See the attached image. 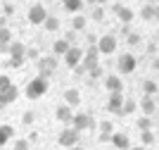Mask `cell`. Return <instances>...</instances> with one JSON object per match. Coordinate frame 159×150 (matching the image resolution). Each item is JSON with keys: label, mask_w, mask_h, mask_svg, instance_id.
Segmentation results:
<instances>
[{"label": "cell", "mask_w": 159, "mask_h": 150, "mask_svg": "<svg viewBox=\"0 0 159 150\" xmlns=\"http://www.w3.org/2000/svg\"><path fill=\"white\" fill-rule=\"evenodd\" d=\"M45 93H48V79L45 76L31 79L26 84V88H24V95H26L29 100H38V98H43Z\"/></svg>", "instance_id": "cell-1"}, {"label": "cell", "mask_w": 159, "mask_h": 150, "mask_svg": "<svg viewBox=\"0 0 159 150\" xmlns=\"http://www.w3.org/2000/svg\"><path fill=\"white\" fill-rule=\"evenodd\" d=\"M71 126L79 131V133H83V131H93L95 129V119H93V114H88V112H74Z\"/></svg>", "instance_id": "cell-2"}, {"label": "cell", "mask_w": 159, "mask_h": 150, "mask_svg": "<svg viewBox=\"0 0 159 150\" xmlns=\"http://www.w3.org/2000/svg\"><path fill=\"white\" fill-rule=\"evenodd\" d=\"M100 55H112L116 50V36L114 33H105V36H98V43H95Z\"/></svg>", "instance_id": "cell-3"}, {"label": "cell", "mask_w": 159, "mask_h": 150, "mask_svg": "<svg viewBox=\"0 0 159 150\" xmlns=\"http://www.w3.org/2000/svg\"><path fill=\"white\" fill-rule=\"evenodd\" d=\"M79 138L81 133L74 126H64V131H60V136H57V143L62 148H71V145H79Z\"/></svg>", "instance_id": "cell-4"}, {"label": "cell", "mask_w": 159, "mask_h": 150, "mask_svg": "<svg viewBox=\"0 0 159 150\" xmlns=\"http://www.w3.org/2000/svg\"><path fill=\"white\" fill-rule=\"evenodd\" d=\"M36 62H38V72H40L38 76H45L48 79L55 69H57V57H55V55H40Z\"/></svg>", "instance_id": "cell-5"}, {"label": "cell", "mask_w": 159, "mask_h": 150, "mask_svg": "<svg viewBox=\"0 0 159 150\" xmlns=\"http://www.w3.org/2000/svg\"><path fill=\"white\" fill-rule=\"evenodd\" d=\"M135 67H138L135 55H131V52L119 55V60H116V69H119V74H133V72H135Z\"/></svg>", "instance_id": "cell-6"}, {"label": "cell", "mask_w": 159, "mask_h": 150, "mask_svg": "<svg viewBox=\"0 0 159 150\" xmlns=\"http://www.w3.org/2000/svg\"><path fill=\"white\" fill-rule=\"evenodd\" d=\"M100 65V52H98V48L95 46H88L86 50H83V60H81V67L86 69V74L93 69V67H98Z\"/></svg>", "instance_id": "cell-7"}, {"label": "cell", "mask_w": 159, "mask_h": 150, "mask_svg": "<svg viewBox=\"0 0 159 150\" xmlns=\"http://www.w3.org/2000/svg\"><path fill=\"white\" fill-rule=\"evenodd\" d=\"M48 19V10L40 2H36V5H31V10H29V24H33V26H38V24H43V22Z\"/></svg>", "instance_id": "cell-8"}, {"label": "cell", "mask_w": 159, "mask_h": 150, "mask_svg": "<svg viewBox=\"0 0 159 150\" xmlns=\"http://www.w3.org/2000/svg\"><path fill=\"white\" fill-rule=\"evenodd\" d=\"M19 98V88L17 86H7L5 91H0V110H5V107H10V105L14 103V100Z\"/></svg>", "instance_id": "cell-9"}, {"label": "cell", "mask_w": 159, "mask_h": 150, "mask_svg": "<svg viewBox=\"0 0 159 150\" xmlns=\"http://www.w3.org/2000/svg\"><path fill=\"white\" fill-rule=\"evenodd\" d=\"M81 60H83V50L76 48V46H71L66 50V55H64V65L69 67V69H76V67L81 65Z\"/></svg>", "instance_id": "cell-10"}, {"label": "cell", "mask_w": 159, "mask_h": 150, "mask_svg": "<svg viewBox=\"0 0 159 150\" xmlns=\"http://www.w3.org/2000/svg\"><path fill=\"white\" fill-rule=\"evenodd\" d=\"M105 88L109 93H124V81H121L119 74H109L105 76Z\"/></svg>", "instance_id": "cell-11"}, {"label": "cell", "mask_w": 159, "mask_h": 150, "mask_svg": "<svg viewBox=\"0 0 159 150\" xmlns=\"http://www.w3.org/2000/svg\"><path fill=\"white\" fill-rule=\"evenodd\" d=\"M126 95L124 93H109V100H107V112H114V114H119L121 112V105H124Z\"/></svg>", "instance_id": "cell-12"}, {"label": "cell", "mask_w": 159, "mask_h": 150, "mask_svg": "<svg viewBox=\"0 0 159 150\" xmlns=\"http://www.w3.org/2000/svg\"><path fill=\"white\" fill-rule=\"evenodd\" d=\"M112 145L116 150H128V148H131V138H128V133H124V131H114V133H112Z\"/></svg>", "instance_id": "cell-13"}, {"label": "cell", "mask_w": 159, "mask_h": 150, "mask_svg": "<svg viewBox=\"0 0 159 150\" xmlns=\"http://www.w3.org/2000/svg\"><path fill=\"white\" fill-rule=\"evenodd\" d=\"M55 117L60 119L64 126H71V122H74V112H71V107H69V105H60V107L55 110Z\"/></svg>", "instance_id": "cell-14"}, {"label": "cell", "mask_w": 159, "mask_h": 150, "mask_svg": "<svg viewBox=\"0 0 159 150\" xmlns=\"http://www.w3.org/2000/svg\"><path fill=\"white\" fill-rule=\"evenodd\" d=\"M10 60H26V46L19 43V41H12L10 43Z\"/></svg>", "instance_id": "cell-15"}, {"label": "cell", "mask_w": 159, "mask_h": 150, "mask_svg": "<svg viewBox=\"0 0 159 150\" xmlns=\"http://www.w3.org/2000/svg\"><path fill=\"white\" fill-rule=\"evenodd\" d=\"M100 136H98V141L100 143H109L112 141V133H114V126H112V122H100Z\"/></svg>", "instance_id": "cell-16"}, {"label": "cell", "mask_w": 159, "mask_h": 150, "mask_svg": "<svg viewBox=\"0 0 159 150\" xmlns=\"http://www.w3.org/2000/svg\"><path fill=\"white\" fill-rule=\"evenodd\" d=\"M64 105H69V107L81 105V91L79 88H66L64 91Z\"/></svg>", "instance_id": "cell-17"}, {"label": "cell", "mask_w": 159, "mask_h": 150, "mask_svg": "<svg viewBox=\"0 0 159 150\" xmlns=\"http://www.w3.org/2000/svg\"><path fill=\"white\" fill-rule=\"evenodd\" d=\"M138 107H140V112L143 114H147V117H152V112H154V100H152V95H143V98L138 100Z\"/></svg>", "instance_id": "cell-18"}, {"label": "cell", "mask_w": 159, "mask_h": 150, "mask_svg": "<svg viewBox=\"0 0 159 150\" xmlns=\"http://www.w3.org/2000/svg\"><path fill=\"white\" fill-rule=\"evenodd\" d=\"M114 12H116V17H119L121 24H131L133 17H135L131 7H124V5H116V7H114Z\"/></svg>", "instance_id": "cell-19"}, {"label": "cell", "mask_w": 159, "mask_h": 150, "mask_svg": "<svg viewBox=\"0 0 159 150\" xmlns=\"http://www.w3.org/2000/svg\"><path fill=\"white\" fill-rule=\"evenodd\" d=\"M69 48H71V43H69L66 38H57V41L52 43V55H55V57H60V55L64 57Z\"/></svg>", "instance_id": "cell-20"}, {"label": "cell", "mask_w": 159, "mask_h": 150, "mask_svg": "<svg viewBox=\"0 0 159 150\" xmlns=\"http://www.w3.org/2000/svg\"><path fill=\"white\" fill-rule=\"evenodd\" d=\"M135 110H138V100L126 98V100H124V105H121V112H119V117H128V114H133Z\"/></svg>", "instance_id": "cell-21"}, {"label": "cell", "mask_w": 159, "mask_h": 150, "mask_svg": "<svg viewBox=\"0 0 159 150\" xmlns=\"http://www.w3.org/2000/svg\"><path fill=\"white\" fill-rule=\"evenodd\" d=\"M14 138V129L10 124H0V145H7Z\"/></svg>", "instance_id": "cell-22"}, {"label": "cell", "mask_w": 159, "mask_h": 150, "mask_svg": "<svg viewBox=\"0 0 159 150\" xmlns=\"http://www.w3.org/2000/svg\"><path fill=\"white\" fill-rule=\"evenodd\" d=\"M62 7H64L66 12H81V7H83V0H62Z\"/></svg>", "instance_id": "cell-23"}, {"label": "cell", "mask_w": 159, "mask_h": 150, "mask_svg": "<svg viewBox=\"0 0 159 150\" xmlns=\"http://www.w3.org/2000/svg\"><path fill=\"white\" fill-rule=\"evenodd\" d=\"M60 17H52V14H48V19L43 22V26H45V31H57L60 29Z\"/></svg>", "instance_id": "cell-24"}, {"label": "cell", "mask_w": 159, "mask_h": 150, "mask_svg": "<svg viewBox=\"0 0 159 150\" xmlns=\"http://www.w3.org/2000/svg\"><path fill=\"white\" fill-rule=\"evenodd\" d=\"M154 7H157V5H147V2H145V5L140 7V17H143L145 22H152L154 19Z\"/></svg>", "instance_id": "cell-25"}, {"label": "cell", "mask_w": 159, "mask_h": 150, "mask_svg": "<svg viewBox=\"0 0 159 150\" xmlns=\"http://www.w3.org/2000/svg\"><path fill=\"white\" fill-rule=\"evenodd\" d=\"M5 43H12V31H10V26H0V46H5Z\"/></svg>", "instance_id": "cell-26"}, {"label": "cell", "mask_w": 159, "mask_h": 150, "mask_svg": "<svg viewBox=\"0 0 159 150\" xmlns=\"http://www.w3.org/2000/svg\"><path fill=\"white\" fill-rule=\"evenodd\" d=\"M157 91H159V88H157V84H154V81H150V79H145V81H143V93H145V95H154Z\"/></svg>", "instance_id": "cell-27"}, {"label": "cell", "mask_w": 159, "mask_h": 150, "mask_svg": "<svg viewBox=\"0 0 159 150\" xmlns=\"http://www.w3.org/2000/svg\"><path fill=\"white\" fill-rule=\"evenodd\" d=\"M86 22H88V17H74L71 19V29L74 31H83V29H86Z\"/></svg>", "instance_id": "cell-28"}, {"label": "cell", "mask_w": 159, "mask_h": 150, "mask_svg": "<svg viewBox=\"0 0 159 150\" xmlns=\"http://www.w3.org/2000/svg\"><path fill=\"white\" fill-rule=\"evenodd\" d=\"M138 129H140V131L152 129V119L147 117V114H140V117H138Z\"/></svg>", "instance_id": "cell-29"}, {"label": "cell", "mask_w": 159, "mask_h": 150, "mask_svg": "<svg viewBox=\"0 0 159 150\" xmlns=\"http://www.w3.org/2000/svg\"><path fill=\"white\" fill-rule=\"evenodd\" d=\"M140 141H143V145H152V143H154V133H152V129L140 131Z\"/></svg>", "instance_id": "cell-30"}, {"label": "cell", "mask_w": 159, "mask_h": 150, "mask_svg": "<svg viewBox=\"0 0 159 150\" xmlns=\"http://www.w3.org/2000/svg\"><path fill=\"white\" fill-rule=\"evenodd\" d=\"M88 76H90V79H93V81H95V79H105V69H102V67H93V69H90V72H88Z\"/></svg>", "instance_id": "cell-31"}, {"label": "cell", "mask_w": 159, "mask_h": 150, "mask_svg": "<svg viewBox=\"0 0 159 150\" xmlns=\"http://www.w3.org/2000/svg\"><path fill=\"white\" fill-rule=\"evenodd\" d=\"M12 150H31L29 138H19V141H14V148H12Z\"/></svg>", "instance_id": "cell-32"}, {"label": "cell", "mask_w": 159, "mask_h": 150, "mask_svg": "<svg viewBox=\"0 0 159 150\" xmlns=\"http://www.w3.org/2000/svg\"><path fill=\"white\" fill-rule=\"evenodd\" d=\"M90 19H95V22H102V19H105V7H102V5H98V7L93 10V14H90Z\"/></svg>", "instance_id": "cell-33"}, {"label": "cell", "mask_w": 159, "mask_h": 150, "mask_svg": "<svg viewBox=\"0 0 159 150\" xmlns=\"http://www.w3.org/2000/svg\"><path fill=\"white\" fill-rule=\"evenodd\" d=\"M7 86H12V81H10V74H0V91H5Z\"/></svg>", "instance_id": "cell-34"}, {"label": "cell", "mask_w": 159, "mask_h": 150, "mask_svg": "<svg viewBox=\"0 0 159 150\" xmlns=\"http://www.w3.org/2000/svg\"><path fill=\"white\" fill-rule=\"evenodd\" d=\"M24 62H26V60H7L5 65H7V67H10V69H19V67H21V65H24Z\"/></svg>", "instance_id": "cell-35"}, {"label": "cell", "mask_w": 159, "mask_h": 150, "mask_svg": "<svg viewBox=\"0 0 159 150\" xmlns=\"http://www.w3.org/2000/svg\"><path fill=\"white\" fill-rule=\"evenodd\" d=\"M33 119H36L33 112H24V114H21V122H24V124H33Z\"/></svg>", "instance_id": "cell-36"}, {"label": "cell", "mask_w": 159, "mask_h": 150, "mask_svg": "<svg viewBox=\"0 0 159 150\" xmlns=\"http://www.w3.org/2000/svg\"><path fill=\"white\" fill-rule=\"evenodd\" d=\"M40 55H38V50L36 48H26V60H38Z\"/></svg>", "instance_id": "cell-37"}, {"label": "cell", "mask_w": 159, "mask_h": 150, "mask_svg": "<svg viewBox=\"0 0 159 150\" xmlns=\"http://www.w3.org/2000/svg\"><path fill=\"white\" fill-rule=\"evenodd\" d=\"M128 43H131V46H138V43H140V36H138V33H128Z\"/></svg>", "instance_id": "cell-38"}, {"label": "cell", "mask_w": 159, "mask_h": 150, "mask_svg": "<svg viewBox=\"0 0 159 150\" xmlns=\"http://www.w3.org/2000/svg\"><path fill=\"white\" fill-rule=\"evenodd\" d=\"M86 41L90 46H95V43H98V33H86Z\"/></svg>", "instance_id": "cell-39"}, {"label": "cell", "mask_w": 159, "mask_h": 150, "mask_svg": "<svg viewBox=\"0 0 159 150\" xmlns=\"http://www.w3.org/2000/svg\"><path fill=\"white\" fill-rule=\"evenodd\" d=\"M83 2H88V5H95V7H98V5H102V7H105V2H107V0H83Z\"/></svg>", "instance_id": "cell-40"}, {"label": "cell", "mask_w": 159, "mask_h": 150, "mask_svg": "<svg viewBox=\"0 0 159 150\" xmlns=\"http://www.w3.org/2000/svg\"><path fill=\"white\" fill-rule=\"evenodd\" d=\"M2 10H5V14H7V17H10V14H14V7L10 5V2H5V7H2Z\"/></svg>", "instance_id": "cell-41"}, {"label": "cell", "mask_w": 159, "mask_h": 150, "mask_svg": "<svg viewBox=\"0 0 159 150\" xmlns=\"http://www.w3.org/2000/svg\"><path fill=\"white\" fill-rule=\"evenodd\" d=\"M0 52H2V55H7V52H10V43H5V46H0Z\"/></svg>", "instance_id": "cell-42"}, {"label": "cell", "mask_w": 159, "mask_h": 150, "mask_svg": "<svg viewBox=\"0 0 159 150\" xmlns=\"http://www.w3.org/2000/svg\"><path fill=\"white\" fill-rule=\"evenodd\" d=\"M74 38H76V31H69V33H66V41H69V43H71Z\"/></svg>", "instance_id": "cell-43"}, {"label": "cell", "mask_w": 159, "mask_h": 150, "mask_svg": "<svg viewBox=\"0 0 159 150\" xmlns=\"http://www.w3.org/2000/svg\"><path fill=\"white\" fill-rule=\"evenodd\" d=\"M152 67H154V69L159 72V57H154V60H152Z\"/></svg>", "instance_id": "cell-44"}, {"label": "cell", "mask_w": 159, "mask_h": 150, "mask_svg": "<svg viewBox=\"0 0 159 150\" xmlns=\"http://www.w3.org/2000/svg\"><path fill=\"white\" fill-rule=\"evenodd\" d=\"M154 19H159V5L154 7Z\"/></svg>", "instance_id": "cell-45"}, {"label": "cell", "mask_w": 159, "mask_h": 150, "mask_svg": "<svg viewBox=\"0 0 159 150\" xmlns=\"http://www.w3.org/2000/svg\"><path fill=\"white\" fill-rule=\"evenodd\" d=\"M66 150H83L81 145H71V148H66Z\"/></svg>", "instance_id": "cell-46"}, {"label": "cell", "mask_w": 159, "mask_h": 150, "mask_svg": "<svg viewBox=\"0 0 159 150\" xmlns=\"http://www.w3.org/2000/svg\"><path fill=\"white\" fill-rule=\"evenodd\" d=\"M128 150H145V145H138V148H133V145H131Z\"/></svg>", "instance_id": "cell-47"}, {"label": "cell", "mask_w": 159, "mask_h": 150, "mask_svg": "<svg viewBox=\"0 0 159 150\" xmlns=\"http://www.w3.org/2000/svg\"><path fill=\"white\" fill-rule=\"evenodd\" d=\"M147 5H159V0H147Z\"/></svg>", "instance_id": "cell-48"}]
</instances>
